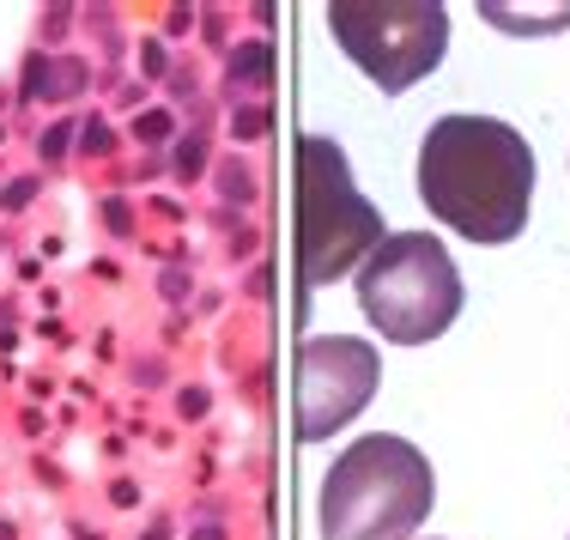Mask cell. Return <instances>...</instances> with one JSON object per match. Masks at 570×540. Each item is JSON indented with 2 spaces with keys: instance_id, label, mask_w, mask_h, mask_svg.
I'll use <instances>...</instances> for the list:
<instances>
[{
  "instance_id": "6da1fadb",
  "label": "cell",
  "mask_w": 570,
  "mask_h": 540,
  "mask_svg": "<svg viewBox=\"0 0 570 540\" xmlns=\"http://www.w3.org/2000/svg\"><path fill=\"white\" fill-rule=\"evenodd\" d=\"M419 200L468 243L522 237L534 207V146L498 116H443L419 140Z\"/></svg>"
},
{
  "instance_id": "7a4b0ae2",
  "label": "cell",
  "mask_w": 570,
  "mask_h": 540,
  "mask_svg": "<svg viewBox=\"0 0 570 540\" xmlns=\"http://www.w3.org/2000/svg\"><path fill=\"white\" fill-rule=\"evenodd\" d=\"M438 504L431 455L395 431H371L334 455L322 480V540H413Z\"/></svg>"
},
{
  "instance_id": "3957f363",
  "label": "cell",
  "mask_w": 570,
  "mask_h": 540,
  "mask_svg": "<svg viewBox=\"0 0 570 540\" xmlns=\"http://www.w3.org/2000/svg\"><path fill=\"white\" fill-rule=\"evenodd\" d=\"M358 310L389 346H431L461 316L455 255L431 232L383 237L358 267Z\"/></svg>"
},
{
  "instance_id": "277c9868",
  "label": "cell",
  "mask_w": 570,
  "mask_h": 540,
  "mask_svg": "<svg viewBox=\"0 0 570 540\" xmlns=\"http://www.w3.org/2000/svg\"><path fill=\"white\" fill-rule=\"evenodd\" d=\"M383 213L352 188L346 153L322 134L297 140V255H304V286H334L358 274L364 255L376 249Z\"/></svg>"
},
{
  "instance_id": "5b68a950",
  "label": "cell",
  "mask_w": 570,
  "mask_h": 540,
  "mask_svg": "<svg viewBox=\"0 0 570 540\" xmlns=\"http://www.w3.org/2000/svg\"><path fill=\"white\" fill-rule=\"evenodd\" d=\"M328 24L346 61L383 91L419 86L450 49V7L438 0H334Z\"/></svg>"
},
{
  "instance_id": "8992f818",
  "label": "cell",
  "mask_w": 570,
  "mask_h": 540,
  "mask_svg": "<svg viewBox=\"0 0 570 540\" xmlns=\"http://www.w3.org/2000/svg\"><path fill=\"white\" fill-rule=\"evenodd\" d=\"M383 383V353L352 334H316L297 359V438H334L371 408Z\"/></svg>"
},
{
  "instance_id": "52a82bcc",
  "label": "cell",
  "mask_w": 570,
  "mask_h": 540,
  "mask_svg": "<svg viewBox=\"0 0 570 540\" xmlns=\"http://www.w3.org/2000/svg\"><path fill=\"white\" fill-rule=\"evenodd\" d=\"M86 61L73 56H37L31 67H24V98H49V104H67L79 86H86Z\"/></svg>"
},
{
  "instance_id": "ba28073f",
  "label": "cell",
  "mask_w": 570,
  "mask_h": 540,
  "mask_svg": "<svg viewBox=\"0 0 570 540\" xmlns=\"http://www.w3.org/2000/svg\"><path fill=\"white\" fill-rule=\"evenodd\" d=\"M230 86H267L274 79V56H267V43H243V49H230Z\"/></svg>"
},
{
  "instance_id": "9c48e42d",
  "label": "cell",
  "mask_w": 570,
  "mask_h": 540,
  "mask_svg": "<svg viewBox=\"0 0 570 540\" xmlns=\"http://www.w3.org/2000/svg\"><path fill=\"white\" fill-rule=\"evenodd\" d=\"M200 158H207V140H200V134L176 146V170H183V177H200Z\"/></svg>"
},
{
  "instance_id": "30bf717a",
  "label": "cell",
  "mask_w": 570,
  "mask_h": 540,
  "mask_svg": "<svg viewBox=\"0 0 570 540\" xmlns=\"http://www.w3.org/2000/svg\"><path fill=\"white\" fill-rule=\"evenodd\" d=\"M67 140H73V121H56V128L43 134V146H37V153L49 158V165H61V153H67Z\"/></svg>"
},
{
  "instance_id": "8fae6325",
  "label": "cell",
  "mask_w": 570,
  "mask_h": 540,
  "mask_svg": "<svg viewBox=\"0 0 570 540\" xmlns=\"http://www.w3.org/2000/svg\"><path fill=\"white\" fill-rule=\"evenodd\" d=\"M31 195H37V177H19V183L7 188V195H0V207H7V213H19V207H24V200H31Z\"/></svg>"
},
{
  "instance_id": "7c38bea8",
  "label": "cell",
  "mask_w": 570,
  "mask_h": 540,
  "mask_svg": "<svg viewBox=\"0 0 570 540\" xmlns=\"http://www.w3.org/2000/svg\"><path fill=\"white\" fill-rule=\"evenodd\" d=\"M134 128H140V140H165V134H170V116H146V121H134Z\"/></svg>"
},
{
  "instance_id": "4fadbf2b",
  "label": "cell",
  "mask_w": 570,
  "mask_h": 540,
  "mask_svg": "<svg viewBox=\"0 0 570 540\" xmlns=\"http://www.w3.org/2000/svg\"><path fill=\"white\" fill-rule=\"evenodd\" d=\"M267 128V110H262V104H255V110H243L237 116V134H262Z\"/></svg>"
},
{
  "instance_id": "5bb4252c",
  "label": "cell",
  "mask_w": 570,
  "mask_h": 540,
  "mask_svg": "<svg viewBox=\"0 0 570 540\" xmlns=\"http://www.w3.org/2000/svg\"><path fill=\"white\" fill-rule=\"evenodd\" d=\"M104 146H110V134H104L98 121H86V153H104Z\"/></svg>"
},
{
  "instance_id": "9a60e30c",
  "label": "cell",
  "mask_w": 570,
  "mask_h": 540,
  "mask_svg": "<svg viewBox=\"0 0 570 540\" xmlns=\"http://www.w3.org/2000/svg\"><path fill=\"white\" fill-rule=\"evenodd\" d=\"M225 195H249V177H243V170H237V165H230V170H225Z\"/></svg>"
}]
</instances>
